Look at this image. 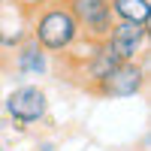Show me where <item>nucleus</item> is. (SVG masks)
I'll use <instances>...</instances> for the list:
<instances>
[{"instance_id": "nucleus-9", "label": "nucleus", "mask_w": 151, "mask_h": 151, "mask_svg": "<svg viewBox=\"0 0 151 151\" xmlns=\"http://www.w3.org/2000/svg\"><path fill=\"white\" fill-rule=\"evenodd\" d=\"M0 6H3V0H0Z\"/></svg>"}, {"instance_id": "nucleus-5", "label": "nucleus", "mask_w": 151, "mask_h": 151, "mask_svg": "<svg viewBox=\"0 0 151 151\" xmlns=\"http://www.w3.org/2000/svg\"><path fill=\"white\" fill-rule=\"evenodd\" d=\"M6 112H9V118L15 124H33V121L45 118L48 100H45V94L40 88L24 85V88H15V91L6 97Z\"/></svg>"}, {"instance_id": "nucleus-1", "label": "nucleus", "mask_w": 151, "mask_h": 151, "mask_svg": "<svg viewBox=\"0 0 151 151\" xmlns=\"http://www.w3.org/2000/svg\"><path fill=\"white\" fill-rule=\"evenodd\" d=\"M79 24H76L70 6H52L48 12H42L36 21L33 40L42 45V52H67V48L79 40Z\"/></svg>"}, {"instance_id": "nucleus-6", "label": "nucleus", "mask_w": 151, "mask_h": 151, "mask_svg": "<svg viewBox=\"0 0 151 151\" xmlns=\"http://www.w3.org/2000/svg\"><path fill=\"white\" fill-rule=\"evenodd\" d=\"M109 3H112V12H115L118 18L139 21V24H148V18H151L148 0H109Z\"/></svg>"}, {"instance_id": "nucleus-3", "label": "nucleus", "mask_w": 151, "mask_h": 151, "mask_svg": "<svg viewBox=\"0 0 151 151\" xmlns=\"http://www.w3.org/2000/svg\"><path fill=\"white\" fill-rule=\"evenodd\" d=\"M70 12L79 30H85V36H91V40H106L115 24L112 21L115 12H112L109 0H70Z\"/></svg>"}, {"instance_id": "nucleus-4", "label": "nucleus", "mask_w": 151, "mask_h": 151, "mask_svg": "<svg viewBox=\"0 0 151 151\" xmlns=\"http://www.w3.org/2000/svg\"><path fill=\"white\" fill-rule=\"evenodd\" d=\"M145 42H148V24L127 21V18L115 21L112 30H109V36H106V45L121 60H136V55L145 48Z\"/></svg>"}, {"instance_id": "nucleus-7", "label": "nucleus", "mask_w": 151, "mask_h": 151, "mask_svg": "<svg viewBox=\"0 0 151 151\" xmlns=\"http://www.w3.org/2000/svg\"><path fill=\"white\" fill-rule=\"evenodd\" d=\"M15 67L21 73H42L45 70V55H42V45L40 42H27L18 48V58H15Z\"/></svg>"}, {"instance_id": "nucleus-8", "label": "nucleus", "mask_w": 151, "mask_h": 151, "mask_svg": "<svg viewBox=\"0 0 151 151\" xmlns=\"http://www.w3.org/2000/svg\"><path fill=\"white\" fill-rule=\"evenodd\" d=\"M0 45H3V30H0Z\"/></svg>"}, {"instance_id": "nucleus-2", "label": "nucleus", "mask_w": 151, "mask_h": 151, "mask_svg": "<svg viewBox=\"0 0 151 151\" xmlns=\"http://www.w3.org/2000/svg\"><path fill=\"white\" fill-rule=\"evenodd\" d=\"M142 85H145V70L136 64V60H121L112 73H106L103 79L94 85V94L121 100V97H136L142 91Z\"/></svg>"}]
</instances>
